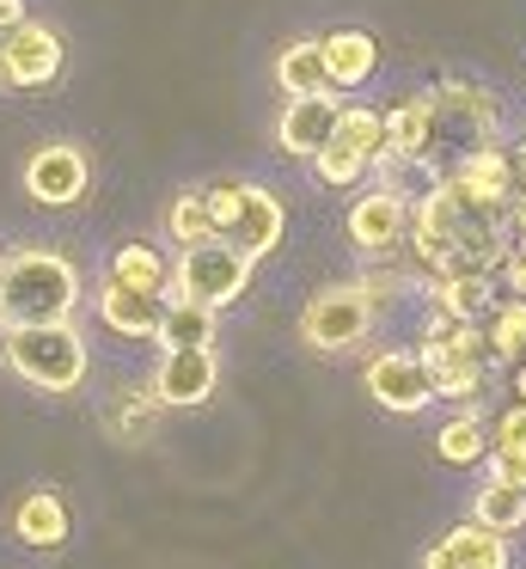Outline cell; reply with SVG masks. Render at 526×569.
<instances>
[{
	"label": "cell",
	"instance_id": "obj_34",
	"mask_svg": "<svg viewBox=\"0 0 526 569\" xmlns=\"http://www.w3.org/2000/svg\"><path fill=\"white\" fill-rule=\"evenodd\" d=\"M19 19H31V13H24V0H0V31H12Z\"/></svg>",
	"mask_w": 526,
	"mask_h": 569
},
{
	"label": "cell",
	"instance_id": "obj_19",
	"mask_svg": "<svg viewBox=\"0 0 526 569\" xmlns=\"http://www.w3.org/2000/svg\"><path fill=\"white\" fill-rule=\"evenodd\" d=\"M374 184L416 209V202H428L440 184H447V172H440L428 153H386V160H374Z\"/></svg>",
	"mask_w": 526,
	"mask_h": 569
},
{
	"label": "cell",
	"instance_id": "obj_23",
	"mask_svg": "<svg viewBox=\"0 0 526 569\" xmlns=\"http://www.w3.org/2000/svg\"><path fill=\"white\" fill-rule=\"evenodd\" d=\"M472 520L496 532H520L526 527V483H508V478H489L484 471V490L472 496Z\"/></svg>",
	"mask_w": 526,
	"mask_h": 569
},
{
	"label": "cell",
	"instance_id": "obj_27",
	"mask_svg": "<svg viewBox=\"0 0 526 569\" xmlns=\"http://www.w3.org/2000/svg\"><path fill=\"white\" fill-rule=\"evenodd\" d=\"M489 331V349H496V361H526V300L502 295L496 312L484 319Z\"/></svg>",
	"mask_w": 526,
	"mask_h": 569
},
{
	"label": "cell",
	"instance_id": "obj_4",
	"mask_svg": "<svg viewBox=\"0 0 526 569\" xmlns=\"http://www.w3.org/2000/svg\"><path fill=\"white\" fill-rule=\"evenodd\" d=\"M251 251H239L232 239H202V246H183L171 263V295L178 300H202V307H232V300L251 288Z\"/></svg>",
	"mask_w": 526,
	"mask_h": 569
},
{
	"label": "cell",
	"instance_id": "obj_29",
	"mask_svg": "<svg viewBox=\"0 0 526 569\" xmlns=\"http://www.w3.org/2000/svg\"><path fill=\"white\" fill-rule=\"evenodd\" d=\"M367 172H374V160H367V153H355L349 141H330V148H318V160H312V178L325 190H355Z\"/></svg>",
	"mask_w": 526,
	"mask_h": 569
},
{
	"label": "cell",
	"instance_id": "obj_1",
	"mask_svg": "<svg viewBox=\"0 0 526 569\" xmlns=\"http://www.w3.org/2000/svg\"><path fill=\"white\" fill-rule=\"evenodd\" d=\"M80 312V270L61 251L24 246L0 258V331L12 325H61Z\"/></svg>",
	"mask_w": 526,
	"mask_h": 569
},
{
	"label": "cell",
	"instance_id": "obj_28",
	"mask_svg": "<svg viewBox=\"0 0 526 569\" xmlns=\"http://www.w3.org/2000/svg\"><path fill=\"white\" fill-rule=\"evenodd\" d=\"M386 153H428V99H404L386 111Z\"/></svg>",
	"mask_w": 526,
	"mask_h": 569
},
{
	"label": "cell",
	"instance_id": "obj_36",
	"mask_svg": "<svg viewBox=\"0 0 526 569\" xmlns=\"http://www.w3.org/2000/svg\"><path fill=\"white\" fill-rule=\"evenodd\" d=\"M514 398L526 405V361H514Z\"/></svg>",
	"mask_w": 526,
	"mask_h": 569
},
{
	"label": "cell",
	"instance_id": "obj_12",
	"mask_svg": "<svg viewBox=\"0 0 526 569\" xmlns=\"http://www.w3.org/2000/svg\"><path fill=\"white\" fill-rule=\"evenodd\" d=\"M0 56H7L12 87H49L61 74V31L43 26V19H19L12 31H0Z\"/></svg>",
	"mask_w": 526,
	"mask_h": 569
},
{
	"label": "cell",
	"instance_id": "obj_9",
	"mask_svg": "<svg viewBox=\"0 0 526 569\" xmlns=\"http://www.w3.org/2000/svg\"><path fill=\"white\" fill-rule=\"evenodd\" d=\"M337 123H343V99L337 92H312V99H288L276 117V148L288 160H318V148L337 141Z\"/></svg>",
	"mask_w": 526,
	"mask_h": 569
},
{
	"label": "cell",
	"instance_id": "obj_21",
	"mask_svg": "<svg viewBox=\"0 0 526 569\" xmlns=\"http://www.w3.org/2000/svg\"><path fill=\"white\" fill-rule=\"evenodd\" d=\"M502 295H489V276H428V307L453 312V319L484 325Z\"/></svg>",
	"mask_w": 526,
	"mask_h": 569
},
{
	"label": "cell",
	"instance_id": "obj_13",
	"mask_svg": "<svg viewBox=\"0 0 526 569\" xmlns=\"http://www.w3.org/2000/svg\"><path fill=\"white\" fill-rule=\"evenodd\" d=\"M423 569H508V532L484 527V520H465V527L440 532L428 545Z\"/></svg>",
	"mask_w": 526,
	"mask_h": 569
},
{
	"label": "cell",
	"instance_id": "obj_2",
	"mask_svg": "<svg viewBox=\"0 0 526 569\" xmlns=\"http://www.w3.org/2000/svg\"><path fill=\"white\" fill-rule=\"evenodd\" d=\"M0 356H7V368L19 373L24 386H37V392H73V386L86 380V368H92L86 337H80L73 319L12 325V331H0Z\"/></svg>",
	"mask_w": 526,
	"mask_h": 569
},
{
	"label": "cell",
	"instance_id": "obj_30",
	"mask_svg": "<svg viewBox=\"0 0 526 569\" xmlns=\"http://www.w3.org/2000/svg\"><path fill=\"white\" fill-rule=\"evenodd\" d=\"M337 141H349L367 160H386V111H374V104H343Z\"/></svg>",
	"mask_w": 526,
	"mask_h": 569
},
{
	"label": "cell",
	"instance_id": "obj_10",
	"mask_svg": "<svg viewBox=\"0 0 526 569\" xmlns=\"http://www.w3.org/2000/svg\"><path fill=\"white\" fill-rule=\"evenodd\" d=\"M349 246L361 251V258H379V251H398L410 246V202H398L391 190H367V197L349 202Z\"/></svg>",
	"mask_w": 526,
	"mask_h": 569
},
{
	"label": "cell",
	"instance_id": "obj_22",
	"mask_svg": "<svg viewBox=\"0 0 526 569\" xmlns=\"http://www.w3.org/2000/svg\"><path fill=\"white\" fill-rule=\"evenodd\" d=\"M489 447H496V429H489L484 410H472V405H465L459 417H453L447 429L435 435V453L447 459V466H484Z\"/></svg>",
	"mask_w": 526,
	"mask_h": 569
},
{
	"label": "cell",
	"instance_id": "obj_32",
	"mask_svg": "<svg viewBox=\"0 0 526 569\" xmlns=\"http://www.w3.org/2000/svg\"><path fill=\"white\" fill-rule=\"evenodd\" d=\"M489 429H496V447H526V405L514 398V405L502 410V417L489 422Z\"/></svg>",
	"mask_w": 526,
	"mask_h": 569
},
{
	"label": "cell",
	"instance_id": "obj_33",
	"mask_svg": "<svg viewBox=\"0 0 526 569\" xmlns=\"http://www.w3.org/2000/svg\"><path fill=\"white\" fill-rule=\"evenodd\" d=\"M502 288H508L514 300H526V246L508 251V263H502Z\"/></svg>",
	"mask_w": 526,
	"mask_h": 569
},
{
	"label": "cell",
	"instance_id": "obj_17",
	"mask_svg": "<svg viewBox=\"0 0 526 569\" xmlns=\"http://www.w3.org/2000/svg\"><path fill=\"white\" fill-rule=\"evenodd\" d=\"M447 178H459L472 197H484V202H502L508 209L514 202V190H520V178H514V153L502 148V141H484V148H472L459 166H453Z\"/></svg>",
	"mask_w": 526,
	"mask_h": 569
},
{
	"label": "cell",
	"instance_id": "obj_7",
	"mask_svg": "<svg viewBox=\"0 0 526 569\" xmlns=\"http://www.w3.org/2000/svg\"><path fill=\"white\" fill-rule=\"evenodd\" d=\"M367 398L391 417H416L435 405V373H428L423 349H386L367 361Z\"/></svg>",
	"mask_w": 526,
	"mask_h": 569
},
{
	"label": "cell",
	"instance_id": "obj_24",
	"mask_svg": "<svg viewBox=\"0 0 526 569\" xmlns=\"http://www.w3.org/2000/svg\"><path fill=\"white\" fill-rule=\"evenodd\" d=\"M153 343H159V349H208V343H215V307H202V300H178V295H171L166 325H159Z\"/></svg>",
	"mask_w": 526,
	"mask_h": 569
},
{
	"label": "cell",
	"instance_id": "obj_25",
	"mask_svg": "<svg viewBox=\"0 0 526 569\" xmlns=\"http://www.w3.org/2000/svg\"><path fill=\"white\" fill-rule=\"evenodd\" d=\"M166 233H171V246H202V239L220 233V227H215V209H208V184H202V190H178V197H171Z\"/></svg>",
	"mask_w": 526,
	"mask_h": 569
},
{
	"label": "cell",
	"instance_id": "obj_5",
	"mask_svg": "<svg viewBox=\"0 0 526 569\" xmlns=\"http://www.w3.org/2000/svg\"><path fill=\"white\" fill-rule=\"evenodd\" d=\"M208 209H215L220 239H232V246L251 251V258H269V251L281 246V233H288V209H281L264 184L220 178V184H208Z\"/></svg>",
	"mask_w": 526,
	"mask_h": 569
},
{
	"label": "cell",
	"instance_id": "obj_11",
	"mask_svg": "<svg viewBox=\"0 0 526 569\" xmlns=\"http://www.w3.org/2000/svg\"><path fill=\"white\" fill-rule=\"evenodd\" d=\"M220 386V361L215 349H159V368H153V392L166 410H190L208 405Z\"/></svg>",
	"mask_w": 526,
	"mask_h": 569
},
{
	"label": "cell",
	"instance_id": "obj_26",
	"mask_svg": "<svg viewBox=\"0 0 526 569\" xmlns=\"http://www.w3.org/2000/svg\"><path fill=\"white\" fill-rule=\"evenodd\" d=\"M159 392H153V380L147 386H129V392L117 398V405H110V435H117V441H147V435H153V422H159Z\"/></svg>",
	"mask_w": 526,
	"mask_h": 569
},
{
	"label": "cell",
	"instance_id": "obj_35",
	"mask_svg": "<svg viewBox=\"0 0 526 569\" xmlns=\"http://www.w3.org/2000/svg\"><path fill=\"white\" fill-rule=\"evenodd\" d=\"M508 153H514V178H520V190H526V129H520V141H514Z\"/></svg>",
	"mask_w": 526,
	"mask_h": 569
},
{
	"label": "cell",
	"instance_id": "obj_16",
	"mask_svg": "<svg viewBox=\"0 0 526 569\" xmlns=\"http://www.w3.org/2000/svg\"><path fill=\"white\" fill-rule=\"evenodd\" d=\"M318 43H325V68H330V87H337V92H355V87H367V80H374V68H379L374 31L343 26V31H325Z\"/></svg>",
	"mask_w": 526,
	"mask_h": 569
},
{
	"label": "cell",
	"instance_id": "obj_15",
	"mask_svg": "<svg viewBox=\"0 0 526 569\" xmlns=\"http://www.w3.org/2000/svg\"><path fill=\"white\" fill-rule=\"evenodd\" d=\"M68 502L56 490H24L19 508H12V539L31 545V551H61L68 545Z\"/></svg>",
	"mask_w": 526,
	"mask_h": 569
},
{
	"label": "cell",
	"instance_id": "obj_8",
	"mask_svg": "<svg viewBox=\"0 0 526 569\" xmlns=\"http://www.w3.org/2000/svg\"><path fill=\"white\" fill-rule=\"evenodd\" d=\"M86 190H92V160L73 141H43L24 160V197L43 202V209H73Z\"/></svg>",
	"mask_w": 526,
	"mask_h": 569
},
{
	"label": "cell",
	"instance_id": "obj_18",
	"mask_svg": "<svg viewBox=\"0 0 526 569\" xmlns=\"http://www.w3.org/2000/svg\"><path fill=\"white\" fill-rule=\"evenodd\" d=\"M276 87H281V99H312V92H337V87H330V68H325V43H318V38H294V43H281V56H276Z\"/></svg>",
	"mask_w": 526,
	"mask_h": 569
},
{
	"label": "cell",
	"instance_id": "obj_20",
	"mask_svg": "<svg viewBox=\"0 0 526 569\" xmlns=\"http://www.w3.org/2000/svg\"><path fill=\"white\" fill-rule=\"evenodd\" d=\"M105 276H110V282H122V288H147V295H171V263H166V251H159L153 239H122V246L110 251Z\"/></svg>",
	"mask_w": 526,
	"mask_h": 569
},
{
	"label": "cell",
	"instance_id": "obj_31",
	"mask_svg": "<svg viewBox=\"0 0 526 569\" xmlns=\"http://www.w3.org/2000/svg\"><path fill=\"white\" fill-rule=\"evenodd\" d=\"M484 471L489 478H508V483H526V447H489Z\"/></svg>",
	"mask_w": 526,
	"mask_h": 569
},
{
	"label": "cell",
	"instance_id": "obj_14",
	"mask_svg": "<svg viewBox=\"0 0 526 569\" xmlns=\"http://www.w3.org/2000/svg\"><path fill=\"white\" fill-rule=\"evenodd\" d=\"M171 295H147V288H122V282H98V319L110 325L117 337H159L166 325Z\"/></svg>",
	"mask_w": 526,
	"mask_h": 569
},
{
	"label": "cell",
	"instance_id": "obj_3",
	"mask_svg": "<svg viewBox=\"0 0 526 569\" xmlns=\"http://www.w3.org/2000/svg\"><path fill=\"white\" fill-rule=\"evenodd\" d=\"M423 99H428V160L440 172H453L472 148L496 141V92L489 87L453 74L435 92H423Z\"/></svg>",
	"mask_w": 526,
	"mask_h": 569
},
{
	"label": "cell",
	"instance_id": "obj_37",
	"mask_svg": "<svg viewBox=\"0 0 526 569\" xmlns=\"http://www.w3.org/2000/svg\"><path fill=\"white\" fill-rule=\"evenodd\" d=\"M0 87H12V74H7V56H0Z\"/></svg>",
	"mask_w": 526,
	"mask_h": 569
},
{
	"label": "cell",
	"instance_id": "obj_6",
	"mask_svg": "<svg viewBox=\"0 0 526 569\" xmlns=\"http://www.w3.org/2000/svg\"><path fill=\"white\" fill-rule=\"evenodd\" d=\"M374 312H379V300L367 295L361 282L318 288V295L300 307V343L318 349V356H349L355 343H367Z\"/></svg>",
	"mask_w": 526,
	"mask_h": 569
}]
</instances>
